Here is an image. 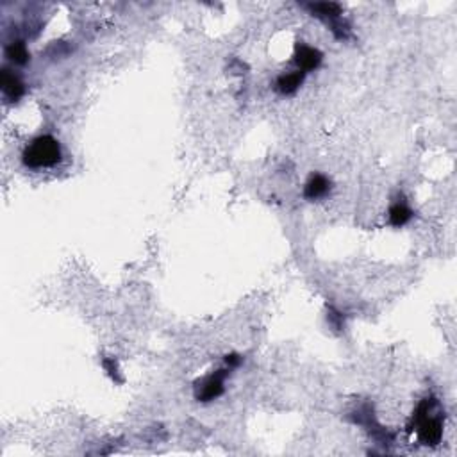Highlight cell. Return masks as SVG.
Segmentation results:
<instances>
[{"label":"cell","instance_id":"1","mask_svg":"<svg viewBox=\"0 0 457 457\" xmlns=\"http://www.w3.org/2000/svg\"><path fill=\"white\" fill-rule=\"evenodd\" d=\"M445 413L438 398L427 397L416 406L407 425L409 432H415L416 440L425 447H436L443 438Z\"/></svg>","mask_w":457,"mask_h":457},{"label":"cell","instance_id":"2","mask_svg":"<svg viewBox=\"0 0 457 457\" xmlns=\"http://www.w3.org/2000/svg\"><path fill=\"white\" fill-rule=\"evenodd\" d=\"M61 159H63V150H61L60 141L51 134L34 138L21 152V163L33 170L52 168L60 165Z\"/></svg>","mask_w":457,"mask_h":457},{"label":"cell","instance_id":"3","mask_svg":"<svg viewBox=\"0 0 457 457\" xmlns=\"http://www.w3.org/2000/svg\"><path fill=\"white\" fill-rule=\"evenodd\" d=\"M305 9H310V13L316 18H322L323 21L330 24V30L334 33L338 39H345L348 36V26L341 20L343 8L338 2H311L305 4Z\"/></svg>","mask_w":457,"mask_h":457},{"label":"cell","instance_id":"4","mask_svg":"<svg viewBox=\"0 0 457 457\" xmlns=\"http://www.w3.org/2000/svg\"><path fill=\"white\" fill-rule=\"evenodd\" d=\"M231 373V368H220L216 370L211 375L204 377L202 381H199L195 384V398L199 402H211L220 397L225 390V379Z\"/></svg>","mask_w":457,"mask_h":457},{"label":"cell","instance_id":"5","mask_svg":"<svg viewBox=\"0 0 457 457\" xmlns=\"http://www.w3.org/2000/svg\"><path fill=\"white\" fill-rule=\"evenodd\" d=\"M322 60H323V54L318 51V48L310 47V45H305V43H296L295 45L293 61H295L296 68H298L302 73L316 70V68L322 64Z\"/></svg>","mask_w":457,"mask_h":457},{"label":"cell","instance_id":"6","mask_svg":"<svg viewBox=\"0 0 457 457\" xmlns=\"http://www.w3.org/2000/svg\"><path fill=\"white\" fill-rule=\"evenodd\" d=\"M0 88H2V95L8 102H18L24 93H26V86L21 82L20 77L15 72H11L9 68H2L0 72Z\"/></svg>","mask_w":457,"mask_h":457},{"label":"cell","instance_id":"7","mask_svg":"<svg viewBox=\"0 0 457 457\" xmlns=\"http://www.w3.org/2000/svg\"><path fill=\"white\" fill-rule=\"evenodd\" d=\"M330 188H332V184H330V181L325 177V175L313 174L310 179H307V182H305L304 197L307 200H313L314 202V200L323 199V197L330 191Z\"/></svg>","mask_w":457,"mask_h":457},{"label":"cell","instance_id":"8","mask_svg":"<svg viewBox=\"0 0 457 457\" xmlns=\"http://www.w3.org/2000/svg\"><path fill=\"white\" fill-rule=\"evenodd\" d=\"M304 77H305V73H302L301 70L283 73V75L277 77L276 89L279 91L280 95H293L296 89L302 86V82H304Z\"/></svg>","mask_w":457,"mask_h":457},{"label":"cell","instance_id":"9","mask_svg":"<svg viewBox=\"0 0 457 457\" xmlns=\"http://www.w3.org/2000/svg\"><path fill=\"white\" fill-rule=\"evenodd\" d=\"M413 215L415 213L407 206L406 200H398L388 211V222H390L391 227H404L406 224H409Z\"/></svg>","mask_w":457,"mask_h":457},{"label":"cell","instance_id":"10","mask_svg":"<svg viewBox=\"0 0 457 457\" xmlns=\"http://www.w3.org/2000/svg\"><path fill=\"white\" fill-rule=\"evenodd\" d=\"M6 57H8L11 63L24 66V64L29 63L30 54L24 42H11L8 47H6Z\"/></svg>","mask_w":457,"mask_h":457},{"label":"cell","instance_id":"11","mask_svg":"<svg viewBox=\"0 0 457 457\" xmlns=\"http://www.w3.org/2000/svg\"><path fill=\"white\" fill-rule=\"evenodd\" d=\"M102 366H104V370H106L107 375H109L113 381L122 382V377H120V368H118V364H116V361L109 359V357H104V359H102Z\"/></svg>","mask_w":457,"mask_h":457},{"label":"cell","instance_id":"12","mask_svg":"<svg viewBox=\"0 0 457 457\" xmlns=\"http://www.w3.org/2000/svg\"><path fill=\"white\" fill-rule=\"evenodd\" d=\"M242 364V356H238V354H231V356H225V366L227 368H238Z\"/></svg>","mask_w":457,"mask_h":457}]
</instances>
